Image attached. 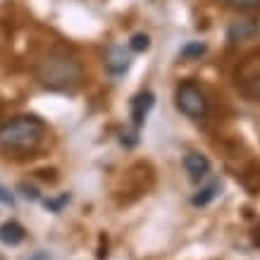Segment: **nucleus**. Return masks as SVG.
<instances>
[{
    "instance_id": "obj_17",
    "label": "nucleus",
    "mask_w": 260,
    "mask_h": 260,
    "mask_svg": "<svg viewBox=\"0 0 260 260\" xmlns=\"http://www.w3.org/2000/svg\"><path fill=\"white\" fill-rule=\"evenodd\" d=\"M0 203H5V205H12L15 203V196L10 193L5 186H0Z\"/></svg>"
},
{
    "instance_id": "obj_12",
    "label": "nucleus",
    "mask_w": 260,
    "mask_h": 260,
    "mask_svg": "<svg viewBox=\"0 0 260 260\" xmlns=\"http://www.w3.org/2000/svg\"><path fill=\"white\" fill-rule=\"evenodd\" d=\"M244 91H246V95H248L251 101H258V103H260V74H258V77H253V79L246 81Z\"/></svg>"
},
{
    "instance_id": "obj_19",
    "label": "nucleus",
    "mask_w": 260,
    "mask_h": 260,
    "mask_svg": "<svg viewBox=\"0 0 260 260\" xmlns=\"http://www.w3.org/2000/svg\"><path fill=\"white\" fill-rule=\"evenodd\" d=\"M255 241H258V244H260V234H258V239H255Z\"/></svg>"
},
{
    "instance_id": "obj_4",
    "label": "nucleus",
    "mask_w": 260,
    "mask_h": 260,
    "mask_svg": "<svg viewBox=\"0 0 260 260\" xmlns=\"http://www.w3.org/2000/svg\"><path fill=\"white\" fill-rule=\"evenodd\" d=\"M105 67H108V72L115 74V77L124 74V72L132 67V50L124 46L108 48V53H105Z\"/></svg>"
},
{
    "instance_id": "obj_13",
    "label": "nucleus",
    "mask_w": 260,
    "mask_h": 260,
    "mask_svg": "<svg viewBox=\"0 0 260 260\" xmlns=\"http://www.w3.org/2000/svg\"><path fill=\"white\" fill-rule=\"evenodd\" d=\"M234 10H241V12H251V10L260 8V0H227Z\"/></svg>"
},
{
    "instance_id": "obj_16",
    "label": "nucleus",
    "mask_w": 260,
    "mask_h": 260,
    "mask_svg": "<svg viewBox=\"0 0 260 260\" xmlns=\"http://www.w3.org/2000/svg\"><path fill=\"white\" fill-rule=\"evenodd\" d=\"M122 143H124V146H129V148H132V146H136V143H139V129L122 132Z\"/></svg>"
},
{
    "instance_id": "obj_1",
    "label": "nucleus",
    "mask_w": 260,
    "mask_h": 260,
    "mask_svg": "<svg viewBox=\"0 0 260 260\" xmlns=\"http://www.w3.org/2000/svg\"><path fill=\"white\" fill-rule=\"evenodd\" d=\"M46 139V122L36 115H22L0 124V150L5 155H29Z\"/></svg>"
},
{
    "instance_id": "obj_3",
    "label": "nucleus",
    "mask_w": 260,
    "mask_h": 260,
    "mask_svg": "<svg viewBox=\"0 0 260 260\" xmlns=\"http://www.w3.org/2000/svg\"><path fill=\"white\" fill-rule=\"evenodd\" d=\"M174 105L181 115H186L191 119H203L208 112V98L193 81H184L174 91Z\"/></svg>"
},
{
    "instance_id": "obj_7",
    "label": "nucleus",
    "mask_w": 260,
    "mask_h": 260,
    "mask_svg": "<svg viewBox=\"0 0 260 260\" xmlns=\"http://www.w3.org/2000/svg\"><path fill=\"white\" fill-rule=\"evenodd\" d=\"M260 34V26L258 22H253V19H246V22H234L229 26V41L232 43H244V41H253L255 36Z\"/></svg>"
},
{
    "instance_id": "obj_9",
    "label": "nucleus",
    "mask_w": 260,
    "mask_h": 260,
    "mask_svg": "<svg viewBox=\"0 0 260 260\" xmlns=\"http://www.w3.org/2000/svg\"><path fill=\"white\" fill-rule=\"evenodd\" d=\"M217 193H220V184H217V181H213V184H208L205 189L198 191L196 196L191 198V203L196 205V208H203V205L210 203V201H213V198L217 196Z\"/></svg>"
},
{
    "instance_id": "obj_18",
    "label": "nucleus",
    "mask_w": 260,
    "mask_h": 260,
    "mask_svg": "<svg viewBox=\"0 0 260 260\" xmlns=\"http://www.w3.org/2000/svg\"><path fill=\"white\" fill-rule=\"evenodd\" d=\"M29 260H50V258H48V253H36V255L29 258Z\"/></svg>"
},
{
    "instance_id": "obj_10",
    "label": "nucleus",
    "mask_w": 260,
    "mask_h": 260,
    "mask_svg": "<svg viewBox=\"0 0 260 260\" xmlns=\"http://www.w3.org/2000/svg\"><path fill=\"white\" fill-rule=\"evenodd\" d=\"M148 48H150L148 34H134L132 41H129V50H132V53H146Z\"/></svg>"
},
{
    "instance_id": "obj_8",
    "label": "nucleus",
    "mask_w": 260,
    "mask_h": 260,
    "mask_svg": "<svg viewBox=\"0 0 260 260\" xmlns=\"http://www.w3.org/2000/svg\"><path fill=\"white\" fill-rule=\"evenodd\" d=\"M24 237H26V232H24V227L19 224V222L8 220V222H3V224H0V244L19 246L24 241Z\"/></svg>"
},
{
    "instance_id": "obj_6",
    "label": "nucleus",
    "mask_w": 260,
    "mask_h": 260,
    "mask_svg": "<svg viewBox=\"0 0 260 260\" xmlns=\"http://www.w3.org/2000/svg\"><path fill=\"white\" fill-rule=\"evenodd\" d=\"M184 170H186V174H189L193 181H201L210 174V160L205 158L203 153L191 150V153L184 155Z\"/></svg>"
},
{
    "instance_id": "obj_15",
    "label": "nucleus",
    "mask_w": 260,
    "mask_h": 260,
    "mask_svg": "<svg viewBox=\"0 0 260 260\" xmlns=\"http://www.w3.org/2000/svg\"><path fill=\"white\" fill-rule=\"evenodd\" d=\"M19 191H22V196L26 198V201H39V191H36V186H29V184H19Z\"/></svg>"
},
{
    "instance_id": "obj_2",
    "label": "nucleus",
    "mask_w": 260,
    "mask_h": 260,
    "mask_svg": "<svg viewBox=\"0 0 260 260\" xmlns=\"http://www.w3.org/2000/svg\"><path fill=\"white\" fill-rule=\"evenodd\" d=\"M81 77H84L81 64L64 53H48L36 62V79L48 91L72 93L81 84Z\"/></svg>"
},
{
    "instance_id": "obj_14",
    "label": "nucleus",
    "mask_w": 260,
    "mask_h": 260,
    "mask_svg": "<svg viewBox=\"0 0 260 260\" xmlns=\"http://www.w3.org/2000/svg\"><path fill=\"white\" fill-rule=\"evenodd\" d=\"M70 203V193H62L60 198H50V201H46V208L48 210H53V213H60L62 210V205Z\"/></svg>"
},
{
    "instance_id": "obj_5",
    "label": "nucleus",
    "mask_w": 260,
    "mask_h": 260,
    "mask_svg": "<svg viewBox=\"0 0 260 260\" xmlns=\"http://www.w3.org/2000/svg\"><path fill=\"white\" fill-rule=\"evenodd\" d=\"M153 105H155V95L150 93V91H141L139 95L132 98V124H134V129H141L143 126V122H146Z\"/></svg>"
},
{
    "instance_id": "obj_11",
    "label": "nucleus",
    "mask_w": 260,
    "mask_h": 260,
    "mask_svg": "<svg viewBox=\"0 0 260 260\" xmlns=\"http://www.w3.org/2000/svg\"><path fill=\"white\" fill-rule=\"evenodd\" d=\"M208 50L205 48V43H201V41H196V43H186V46L181 48L179 57H184V60H191V57H201Z\"/></svg>"
}]
</instances>
